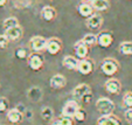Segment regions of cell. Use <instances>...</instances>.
I'll list each match as a JSON object with an SVG mask.
<instances>
[{
  "instance_id": "26",
  "label": "cell",
  "mask_w": 132,
  "mask_h": 125,
  "mask_svg": "<svg viewBox=\"0 0 132 125\" xmlns=\"http://www.w3.org/2000/svg\"><path fill=\"white\" fill-rule=\"evenodd\" d=\"M14 54H15V56H16L18 59H20V60H25V59H27L28 56H29V52H28L27 48H25V47L16 48Z\"/></svg>"
},
{
  "instance_id": "25",
  "label": "cell",
  "mask_w": 132,
  "mask_h": 125,
  "mask_svg": "<svg viewBox=\"0 0 132 125\" xmlns=\"http://www.w3.org/2000/svg\"><path fill=\"white\" fill-rule=\"evenodd\" d=\"M82 41L88 46V47H92V46L97 45V35L94 34H85L82 38Z\"/></svg>"
},
{
  "instance_id": "13",
  "label": "cell",
  "mask_w": 132,
  "mask_h": 125,
  "mask_svg": "<svg viewBox=\"0 0 132 125\" xmlns=\"http://www.w3.org/2000/svg\"><path fill=\"white\" fill-rule=\"evenodd\" d=\"M6 117H7L8 122L12 123V124H19V123H21L23 120V113L18 110L16 108H14L7 111Z\"/></svg>"
},
{
  "instance_id": "20",
  "label": "cell",
  "mask_w": 132,
  "mask_h": 125,
  "mask_svg": "<svg viewBox=\"0 0 132 125\" xmlns=\"http://www.w3.org/2000/svg\"><path fill=\"white\" fill-rule=\"evenodd\" d=\"M27 96L33 102H40V101L42 99L43 93L40 87H30L27 91Z\"/></svg>"
},
{
  "instance_id": "14",
  "label": "cell",
  "mask_w": 132,
  "mask_h": 125,
  "mask_svg": "<svg viewBox=\"0 0 132 125\" xmlns=\"http://www.w3.org/2000/svg\"><path fill=\"white\" fill-rule=\"evenodd\" d=\"M49 84L53 89H57V90L59 89H63L65 87V84H67V78L63 75H61V74H56V75H54L50 78Z\"/></svg>"
},
{
  "instance_id": "6",
  "label": "cell",
  "mask_w": 132,
  "mask_h": 125,
  "mask_svg": "<svg viewBox=\"0 0 132 125\" xmlns=\"http://www.w3.org/2000/svg\"><path fill=\"white\" fill-rule=\"evenodd\" d=\"M113 42V35L109 30H102L97 34V45L102 48H109Z\"/></svg>"
},
{
  "instance_id": "35",
  "label": "cell",
  "mask_w": 132,
  "mask_h": 125,
  "mask_svg": "<svg viewBox=\"0 0 132 125\" xmlns=\"http://www.w3.org/2000/svg\"><path fill=\"white\" fill-rule=\"evenodd\" d=\"M8 0H0V7H4V6L7 4Z\"/></svg>"
},
{
  "instance_id": "33",
  "label": "cell",
  "mask_w": 132,
  "mask_h": 125,
  "mask_svg": "<svg viewBox=\"0 0 132 125\" xmlns=\"http://www.w3.org/2000/svg\"><path fill=\"white\" fill-rule=\"evenodd\" d=\"M82 101H83L84 103H89L90 101H91V96H90V95H87L85 97H83V98H82Z\"/></svg>"
},
{
  "instance_id": "36",
  "label": "cell",
  "mask_w": 132,
  "mask_h": 125,
  "mask_svg": "<svg viewBox=\"0 0 132 125\" xmlns=\"http://www.w3.org/2000/svg\"><path fill=\"white\" fill-rule=\"evenodd\" d=\"M50 125H60V123H59V122H57V119H56V120H54V122H53Z\"/></svg>"
},
{
  "instance_id": "29",
  "label": "cell",
  "mask_w": 132,
  "mask_h": 125,
  "mask_svg": "<svg viewBox=\"0 0 132 125\" xmlns=\"http://www.w3.org/2000/svg\"><path fill=\"white\" fill-rule=\"evenodd\" d=\"M8 106H10V101L6 97H0V112L7 111Z\"/></svg>"
},
{
  "instance_id": "12",
  "label": "cell",
  "mask_w": 132,
  "mask_h": 125,
  "mask_svg": "<svg viewBox=\"0 0 132 125\" xmlns=\"http://www.w3.org/2000/svg\"><path fill=\"white\" fill-rule=\"evenodd\" d=\"M72 94H74L76 99L82 101L83 97H85L87 95H90V94H91V88H90L88 84H85V83H81V84H78L77 87H75Z\"/></svg>"
},
{
  "instance_id": "8",
  "label": "cell",
  "mask_w": 132,
  "mask_h": 125,
  "mask_svg": "<svg viewBox=\"0 0 132 125\" xmlns=\"http://www.w3.org/2000/svg\"><path fill=\"white\" fill-rule=\"evenodd\" d=\"M50 55H56L62 50V41L57 38H50L48 39L47 48H46Z\"/></svg>"
},
{
  "instance_id": "18",
  "label": "cell",
  "mask_w": 132,
  "mask_h": 125,
  "mask_svg": "<svg viewBox=\"0 0 132 125\" xmlns=\"http://www.w3.org/2000/svg\"><path fill=\"white\" fill-rule=\"evenodd\" d=\"M40 14L43 20L47 21V22H50V21H53L55 18H56L57 13H56V10H55L54 7H52V6H45V7L41 10Z\"/></svg>"
},
{
  "instance_id": "32",
  "label": "cell",
  "mask_w": 132,
  "mask_h": 125,
  "mask_svg": "<svg viewBox=\"0 0 132 125\" xmlns=\"http://www.w3.org/2000/svg\"><path fill=\"white\" fill-rule=\"evenodd\" d=\"M124 117H125V120L130 124H132V109H127L124 113Z\"/></svg>"
},
{
  "instance_id": "28",
  "label": "cell",
  "mask_w": 132,
  "mask_h": 125,
  "mask_svg": "<svg viewBox=\"0 0 132 125\" xmlns=\"http://www.w3.org/2000/svg\"><path fill=\"white\" fill-rule=\"evenodd\" d=\"M57 122L60 125H74V118L67 117V116H60L57 118Z\"/></svg>"
},
{
  "instance_id": "16",
  "label": "cell",
  "mask_w": 132,
  "mask_h": 125,
  "mask_svg": "<svg viewBox=\"0 0 132 125\" xmlns=\"http://www.w3.org/2000/svg\"><path fill=\"white\" fill-rule=\"evenodd\" d=\"M5 35L10 41H19L23 36V30L20 26L14 28H11L8 30H5Z\"/></svg>"
},
{
  "instance_id": "24",
  "label": "cell",
  "mask_w": 132,
  "mask_h": 125,
  "mask_svg": "<svg viewBox=\"0 0 132 125\" xmlns=\"http://www.w3.org/2000/svg\"><path fill=\"white\" fill-rule=\"evenodd\" d=\"M41 118H42L43 120H46V122H50V120L54 118V111H53V109L50 108V106H43L42 109H41Z\"/></svg>"
},
{
  "instance_id": "4",
  "label": "cell",
  "mask_w": 132,
  "mask_h": 125,
  "mask_svg": "<svg viewBox=\"0 0 132 125\" xmlns=\"http://www.w3.org/2000/svg\"><path fill=\"white\" fill-rule=\"evenodd\" d=\"M28 64L32 70L37 71V70L42 69L43 64H45V59L40 53H30L28 56Z\"/></svg>"
},
{
  "instance_id": "31",
  "label": "cell",
  "mask_w": 132,
  "mask_h": 125,
  "mask_svg": "<svg viewBox=\"0 0 132 125\" xmlns=\"http://www.w3.org/2000/svg\"><path fill=\"white\" fill-rule=\"evenodd\" d=\"M8 43H10V40L7 39V36H6L5 34L0 35V50L6 49L7 46H8Z\"/></svg>"
},
{
  "instance_id": "11",
  "label": "cell",
  "mask_w": 132,
  "mask_h": 125,
  "mask_svg": "<svg viewBox=\"0 0 132 125\" xmlns=\"http://www.w3.org/2000/svg\"><path fill=\"white\" fill-rule=\"evenodd\" d=\"M94 61L90 60V59H84V60H81L80 61V64H78L77 68V71L82 75H89V74L92 73L94 70Z\"/></svg>"
},
{
  "instance_id": "21",
  "label": "cell",
  "mask_w": 132,
  "mask_h": 125,
  "mask_svg": "<svg viewBox=\"0 0 132 125\" xmlns=\"http://www.w3.org/2000/svg\"><path fill=\"white\" fill-rule=\"evenodd\" d=\"M94 10L97 12H104L110 8V3L109 0H94L91 3Z\"/></svg>"
},
{
  "instance_id": "5",
  "label": "cell",
  "mask_w": 132,
  "mask_h": 125,
  "mask_svg": "<svg viewBox=\"0 0 132 125\" xmlns=\"http://www.w3.org/2000/svg\"><path fill=\"white\" fill-rule=\"evenodd\" d=\"M80 109H81V105L78 104L77 101L70 99V101H68V102H65V104L63 105V108H62V116H67V117L74 118L75 113L77 112Z\"/></svg>"
},
{
  "instance_id": "27",
  "label": "cell",
  "mask_w": 132,
  "mask_h": 125,
  "mask_svg": "<svg viewBox=\"0 0 132 125\" xmlns=\"http://www.w3.org/2000/svg\"><path fill=\"white\" fill-rule=\"evenodd\" d=\"M123 105L127 109H132V91H127L123 96Z\"/></svg>"
},
{
  "instance_id": "22",
  "label": "cell",
  "mask_w": 132,
  "mask_h": 125,
  "mask_svg": "<svg viewBox=\"0 0 132 125\" xmlns=\"http://www.w3.org/2000/svg\"><path fill=\"white\" fill-rule=\"evenodd\" d=\"M119 53L122 55H132V41H124L119 45Z\"/></svg>"
},
{
  "instance_id": "15",
  "label": "cell",
  "mask_w": 132,
  "mask_h": 125,
  "mask_svg": "<svg viewBox=\"0 0 132 125\" xmlns=\"http://www.w3.org/2000/svg\"><path fill=\"white\" fill-rule=\"evenodd\" d=\"M80 59H77L76 56L72 55H67L63 57L62 60V64L63 67H65L67 69L69 70H77L78 64H80Z\"/></svg>"
},
{
  "instance_id": "2",
  "label": "cell",
  "mask_w": 132,
  "mask_h": 125,
  "mask_svg": "<svg viewBox=\"0 0 132 125\" xmlns=\"http://www.w3.org/2000/svg\"><path fill=\"white\" fill-rule=\"evenodd\" d=\"M101 70L106 76H115L119 71V63L115 59H105L101 64Z\"/></svg>"
},
{
  "instance_id": "34",
  "label": "cell",
  "mask_w": 132,
  "mask_h": 125,
  "mask_svg": "<svg viewBox=\"0 0 132 125\" xmlns=\"http://www.w3.org/2000/svg\"><path fill=\"white\" fill-rule=\"evenodd\" d=\"M26 117L27 118H32L33 117V115H32V111H28V110H26Z\"/></svg>"
},
{
  "instance_id": "1",
  "label": "cell",
  "mask_w": 132,
  "mask_h": 125,
  "mask_svg": "<svg viewBox=\"0 0 132 125\" xmlns=\"http://www.w3.org/2000/svg\"><path fill=\"white\" fill-rule=\"evenodd\" d=\"M96 108H97L98 112L102 116H109L112 115L113 111H115V103L106 97H102L100 99H97Z\"/></svg>"
},
{
  "instance_id": "30",
  "label": "cell",
  "mask_w": 132,
  "mask_h": 125,
  "mask_svg": "<svg viewBox=\"0 0 132 125\" xmlns=\"http://www.w3.org/2000/svg\"><path fill=\"white\" fill-rule=\"evenodd\" d=\"M85 118H87V112L83 109H80L74 116V119L76 122H83V120H85Z\"/></svg>"
},
{
  "instance_id": "9",
  "label": "cell",
  "mask_w": 132,
  "mask_h": 125,
  "mask_svg": "<svg viewBox=\"0 0 132 125\" xmlns=\"http://www.w3.org/2000/svg\"><path fill=\"white\" fill-rule=\"evenodd\" d=\"M74 50H75V56L77 59H80V60L88 59V55H89V47H88L82 40H78L77 42L75 43Z\"/></svg>"
},
{
  "instance_id": "19",
  "label": "cell",
  "mask_w": 132,
  "mask_h": 125,
  "mask_svg": "<svg viewBox=\"0 0 132 125\" xmlns=\"http://www.w3.org/2000/svg\"><path fill=\"white\" fill-rule=\"evenodd\" d=\"M97 125H120V120L117 116H101L97 119Z\"/></svg>"
},
{
  "instance_id": "3",
  "label": "cell",
  "mask_w": 132,
  "mask_h": 125,
  "mask_svg": "<svg viewBox=\"0 0 132 125\" xmlns=\"http://www.w3.org/2000/svg\"><path fill=\"white\" fill-rule=\"evenodd\" d=\"M47 39H45L43 36H40V35H36V36H33L29 40L28 47L32 50V53H41L42 50H45L47 48Z\"/></svg>"
},
{
  "instance_id": "10",
  "label": "cell",
  "mask_w": 132,
  "mask_h": 125,
  "mask_svg": "<svg viewBox=\"0 0 132 125\" xmlns=\"http://www.w3.org/2000/svg\"><path fill=\"white\" fill-rule=\"evenodd\" d=\"M85 25L90 30H98L101 29L103 25V16L100 14H94L90 18H88L85 21Z\"/></svg>"
},
{
  "instance_id": "37",
  "label": "cell",
  "mask_w": 132,
  "mask_h": 125,
  "mask_svg": "<svg viewBox=\"0 0 132 125\" xmlns=\"http://www.w3.org/2000/svg\"><path fill=\"white\" fill-rule=\"evenodd\" d=\"M85 1H87V3H89V4H91L92 1H94V0H85Z\"/></svg>"
},
{
  "instance_id": "23",
  "label": "cell",
  "mask_w": 132,
  "mask_h": 125,
  "mask_svg": "<svg viewBox=\"0 0 132 125\" xmlns=\"http://www.w3.org/2000/svg\"><path fill=\"white\" fill-rule=\"evenodd\" d=\"M19 25V20H18L15 16H10L7 18V19H5L4 20V23H3V27L5 30H8L11 29V28H14V27H18Z\"/></svg>"
},
{
  "instance_id": "17",
  "label": "cell",
  "mask_w": 132,
  "mask_h": 125,
  "mask_svg": "<svg viewBox=\"0 0 132 125\" xmlns=\"http://www.w3.org/2000/svg\"><path fill=\"white\" fill-rule=\"evenodd\" d=\"M94 7H92V5L91 4H89V3H81L80 5L77 6V12H78V14L81 15V16H83V18H90L91 15H94L95 13H94Z\"/></svg>"
},
{
  "instance_id": "7",
  "label": "cell",
  "mask_w": 132,
  "mask_h": 125,
  "mask_svg": "<svg viewBox=\"0 0 132 125\" xmlns=\"http://www.w3.org/2000/svg\"><path fill=\"white\" fill-rule=\"evenodd\" d=\"M104 88H105V90L109 94H111V95H118L122 91V84H120V82L117 78H113V77L109 78L105 82Z\"/></svg>"
}]
</instances>
